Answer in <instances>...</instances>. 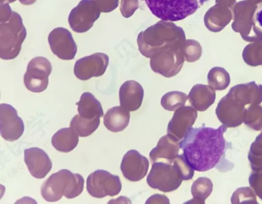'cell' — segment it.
Segmentation results:
<instances>
[{"label": "cell", "mask_w": 262, "mask_h": 204, "mask_svg": "<svg viewBox=\"0 0 262 204\" xmlns=\"http://www.w3.org/2000/svg\"><path fill=\"white\" fill-rule=\"evenodd\" d=\"M227 127L223 124L217 128L191 127L182 141L180 148L194 170L204 172L216 166L224 155L226 141L224 133Z\"/></svg>", "instance_id": "obj_1"}, {"label": "cell", "mask_w": 262, "mask_h": 204, "mask_svg": "<svg viewBox=\"0 0 262 204\" xmlns=\"http://www.w3.org/2000/svg\"><path fill=\"white\" fill-rule=\"evenodd\" d=\"M186 40L183 29L174 23L161 20L140 32L137 42L140 53L147 58L166 49L183 47Z\"/></svg>", "instance_id": "obj_2"}, {"label": "cell", "mask_w": 262, "mask_h": 204, "mask_svg": "<svg viewBox=\"0 0 262 204\" xmlns=\"http://www.w3.org/2000/svg\"><path fill=\"white\" fill-rule=\"evenodd\" d=\"M84 180L79 174L68 169H61L51 174L43 182L41 194L47 201L55 202L62 196L69 199L79 195L83 191Z\"/></svg>", "instance_id": "obj_3"}, {"label": "cell", "mask_w": 262, "mask_h": 204, "mask_svg": "<svg viewBox=\"0 0 262 204\" xmlns=\"http://www.w3.org/2000/svg\"><path fill=\"white\" fill-rule=\"evenodd\" d=\"M26 36V29L21 16L13 11L8 19L0 21L1 58L11 60L16 58Z\"/></svg>", "instance_id": "obj_4"}, {"label": "cell", "mask_w": 262, "mask_h": 204, "mask_svg": "<svg viewBox=\"0 0 262 204\" xmlns=\"http://www.w3.org/2000/svg\"><path fill=\"white\" fill-rule=\"evenodd\" d=\"M155 16L161 20L177 21L193 14L199 7L198 0H144Z\"/></svg>", "instance_id": "obj_5"}, {"label": "cell", "mask_w": 262, "mask_h": 204, "mask_svg": "<svg viewBox=\"0 0 262 204\" xmlns=\"http://www.w3.org/2000/svg\"><path fill=\"white\" fill-rule=\"evenodd\" d=\"M182 180V173L173 160L167 163H153L146 178L149 186L163 192L176 190L181 185Z\"/></svg>", "instance_id": "obj_6"}, {"label": "cell", "mask_w": 262, "mask_h": 204, "mask_svg": "<svg viewBox=\"0 0 262 204\" xmlns=\"http://www.w3.org/2000/svg\"><path fill=\"white\" fill-rule=\"evenodd\" d=\"M183 47L164 49L152 56L150 66L152 71L166 78L177 75L185 61Z\"/></svg>", "instance_id": "obj_7"}, {"label": "cell", "mask_w": 262, "mask_h": 204, "mask_svg": "<svg viewBox=\"0 0 262 204\" xmlns=\"http://www.w3.org/2000/svg\"><path fill=\"white\" fill-rule=\"evenodd\" d=\"M122 184L119 176L99 169L91 173L86 179V190L93 197L101 198L119 193Z\"/></svg>", "instance_id": "obj_8"}, {"label": "cell", "mask_w": 262, "mask_h": 204, "mask_svg": "<svg viewBox=\"0 0 262 204\" xmlns=\"http://www.w3.org/2000/svg\"><path fill=\"white\" fill-rule=\"evenodd\" d=\"M52 69L51 62L44 57L37 56L31 59L24 77L27 89L33 93L44 91L47 88Z\"/></svg>", "instance_id": "obj_9"}, {"label": "cell", "mask_w": 262, "mask_h": 204, "mask_svg": "<svg viewBox=\"0 0 262 204\" xmlns=\"http://www.w3.org/2000/svg\"><path fill=\"white\" fill-rule=\"evenodd\" d=\"M100 12L94 0H81L69 14V25L75 32H85L93 27Z\"/></svg>", "instance_id": "obj_10"}, {"label": "cell", "mask_w": 262, "mask_h": 204, "mask_svg": "<svg viewBox=\"0 0 262 204\" xmlns=\"http://www.w3.org/2000/svg\"><path fill=\"white\" fill-rule=\"evenodd\" d=\"M109 57L103 53H95L77 60L74 67L75 76L86 80L92 77L102 76L108 65Z\"/></svg>", "instance_id": "obj_11"}, {"label": "cell", "mask_w": 262, "mask_h": 204, "mask_svg": "<svg viewBox=\"0 0 262 204\" xmlns=\"http://www.w3.org/2000/svg\"><path fill=\"white\" fill-rule=\"evenodd\" d=\"M50 49L55 55L62 60L74 59L77 50L71 33L63 27H57L50 33L48 38Z\"/></svg>", "instance_id": "obj_12"}, {"label": "cell", "mask_w": 262, "mask_h": 204, "mask_svg": "<svg viewBox=\"0 0 262 204\" xmlns=\"http://www.w3.org/2000/svg\"><path fill=\"white\" fill-rule=\"evenodd\" d=\"M23 120L18 116L17 110L11 105H0V132L5 140L13 142L18 140L24 131Z\"/></svg>", "instance_id": "obj_13"}, {"label": "cell", "mask_w": 262, "mask_h": 204, "mask_svg": "<svg viewBox=\"0 0 262 204\" xmlns=\"http://www.w3.org/2000/svg\"><path fill=\"white\" fill-rule=\"evenodd\" d=\"M198 116L196 109L183 106L176 110L167 126V134L176 140L182 139L194 124Z\"/></svg>", "instance_id": "obj_14"}, {"label": "cell", "mask_w": 262, "mask_h": 204, "mask_svg": "<svg viewBox=\"0 0 262 204\" xmlns=\"http://www.w3.org/2000/svg\"><path fill=\"white\" fill-rule=\"evenodd\" d=\"M148 168V159L135 149L128 151L124 155L120 165L124 177L132 182H138L143 179L146 175Z\"/></svg>", "instance_id": "obj_15"}, {"label": "cell", "mask_w": 262, "mask_h": 204, "mask_svg": "<svg viewBox=\"0 0 262 204\" xmlns=\"http://www.w3.org/2000/svg\"><path fill=\"white\" fill-rule=\"evenodd\" d=\"M24 161L30 174L38 179L44 178L52 167V163L44 150L31 147L24 151Z\"/></svg>", "instance_id": "obj_16"}, {"label": "cell", "mask_w": 262, "mask_h": 204, "mask_svg": "<svg viewBox=\"0 0 262 204\" xmlns=\"http://www.w3.org/2000/svg\"><path fill=\"white\" fill-rule=\"evenodd\" d=\"M120 105L129 111H135L141 106L144 97L141 85L135 80H127L120 87Z\"/></svg>", "instance_id": "obj_17"}, {"label": "cell", "mask_w": 262, "mask_h": 204, "mask_svg": "<svg viewBox=\"0 0 262 204\" xmlns=\"http://www.w3.org/2000/svg\"><path fill=\"white\" fill-rule=\"evenodd\" d=\"M180 142L169 134L161 137L157 146L149 153V157L154 163L159 158L166 159L170 162L179 154Z\"/></svg>", "instance_id": "obj_18"}, {"label": "cell", "mask_w": 262, "mask_h": 204, "mask_svg": "<svg viewBox=\"0 0 262 204\" xmlns=\"http://www.w3.org/2000/svg\"><path fill=\"white\" fill-rule=\"evenodd\" d=\"M188 97L190 103L194 108L204 111L214 103L215 92L209 85L197 84L192 87Z\"/></svg>", "instance_id": "obj_19"}, {"label": "cell", "mask_w": 262, "mask_h": 204, "mask_svg": "<svg viewBox=\"0 0 262 204\" xmlns=\"http://www.w3.org/2000/svg\"><path fill=\"white\" fill-rule=\"evenodd\" d=\"M130 119L129 111L121 106L110 108L103 118L105 127L114 132L121 131L128 125Z\"/></svg>", "instance_id": "obj_20"}, {"label": "cell", "mask_w": 262, "mask_h": 204, "mask_svg": "<svg viewBox=\"0 0 262 204\" xmlns=\"http://www.w3.org/2000/svg\"><path fill=\"white\" fill-rule=\"evenodd\" d=\"M76 104L79 114L83 118L92 119L103 116L100 102L91 93H83Z\"/></svg>", "instance_id": "obj_21"}, {"label": "cell", "mask_w": 262, "mask_h": 204, "mask_svg": "<svg viewBox=\"0 0 262 204\" xmlns=\"http://www.w3.org/2000/svg\"><path fill=\"white\" fill-rule=\"evenodd\" d=\"M78 135L71 128H63L52 137L51 143L58 151L69 152L73 150L79 142Z\"/></svg>", "instance_id": "obj_22"}, {"label": "cell", "mask_w": 262, "mask_h": 204, "mask_svg": "<svg viewBox=\"0 0 262 204\" xmlns=\"http://www.w3.org/2000/svg\"><path fill=\"white\" fill-rule=\"evenodd\" d=\"M100 122L99 117L90 119L77 114L72 119L70 126L79 136L86 137L92 134L98 128Z\"/></svg>", "instance_id": "obj_23"}, {"label": "cell", "mask_w": 262, "mask_h": 204, "mask_svg": "<svg viewBox=\"0 0 262 204\" xmlns=\"http://www.w3.org/2000/svg\"><path fill=\"white\" fill-rule=\"evenodd\" d=\"M213 184L211 180L206 177L197 178L192 184L191 192L193 198L186 203H205V199L212 191Z\"/></svg>", "instance_id": "obj_24"}, {"label": "cell", "mask_w": 262, "mask_h": 204, "mask_svg": "<svg viewBox=\"0 0 262 204\" xmlns=\"http://www.w3.org/2000/svg\"><path fill=\"white\" fill-rule=\"evenodd\" d=\"M187 95L179 91H171L164 94L161 99V105L166 110L174 111L184 106Z\"/></svg>", "instance_id": "obj_25"}, {"label": "cell", "mask_w": 262, "mask_h": 204, "mask_svg": "<svg viewBox=\"0 0 262 204\" xmlns=\"http://www.w3.org/2000/svg\"><path fill=\"white\" fill-rule=\"evenodd\" d=\"M248 158L253 171L262 169V132L251 144Z\"/></svg>", "instance_id": "obj_26"}, {"label": "cell", "mask_w": 262, "mask_h": 204, "mask_svg": "<svg viewBox=\"0 0 262 204\" xmlns=\"http://www.w3.org/2000/svg\"><path fill=\"white\" fill-rule=\"evenodd\" d=\"M244 122L253 129H262V107L252 106L248 107L245 112Z\"/></svg>", "instance_id": "obj_27"}, {"label": "cell", "mask_w": 262, "mask_h": 204, "mask_svg": "<svg viewBox=\"0 0 262 204\" xmlns=\"http://www.w3.org/2000/svg\"><path fill=\"white\" fill-rule=\"evenodd\" d=\"M183 52L185 61L188 62H194L200 58L202 49L198 41L188 39L185 40Z\"/></svg>", "instance_id": "obj_28"}, {"label": "cell", "mask_w": 262, "mask_h": 204, "mask_svg": "<svg viewBox=\"0 0 262 204\" xmlns=\"http://www.w3.org/2000/svg\"><path fill=\"white\" fill-rule=\"evenodd\" d=\"M223 69L220 67H213L208 74L209 84L216 90H222L226 87V82L223 78Z\"/></svg>", "instance_id": "obj_29"}, {"label": "cell", "mask_w": 262, "mask_h": 204, "mask_svg": "<svg viewBox=\"0 0 262 204\" xmlns=\"http://www.w3.org/2000/svg\"><path fill=\"white\" fill-rule=\"evenodd\" d=\"M173 161L179 168L183 175V180H189L193 177L194 170L187 162L183 153L178 154Z\"/></svg>", "instance_id": "obj_30"}, {"label": "cell", "mask_w": 262, "mask_h": 204, "mask_svg": "<svg viewBox=\"0 0 262 204\" xmlns=\"http://www.w3.org/2000/svg\"><path fill=\"white\" fill-rule=\"evenodd\" d=\"M138 8V0H121L120 10L125 18L132 16Z\"/></svg>", "instance_id": "obj_31"}, {"label": "cell", "mask_w": 262, "mask_h": 204, "mask_svg": "<svg viewBox=\"0 0 262 204\" xmlns=\"http://www.w3.org/2000/svg\"><path fill=\"white\" fill-rule=\"evenodd\" d=\"M249 183L256 194L262 199V169L254 171L251 174Z\"/></svg>", "instance_id": "obj_32"}, {"label": "cell", "mask_w": 262, "mask_h": 204, "mask_svg": "<svg viewBox=\"0 0 262 204\" xmlns=\"http://www.w3.org/2000/svg\"><path fill=\"white\" fill-rule=\"evenodd\" d=\"M101 12L108 13L116 9L119 5V0H94Z\"/></svg>", "instance_id": "obj_33"}, {"label": "cell", "mask_w": 262, "mask_h": 204, "mask_svg": "<svg viewBox=\"0 0 262 204\" xmlns=\"http://www.w3.org/2000/svg\"><path fill=\"white\" fill-rule=\"evenodd\" d=\"M146 203H169L168 198L164 195L155 194L150 197L145 202Z\"/></svg>", "instance_id": "obj_34"}, {"label": "cell", "mask_w": 262, "mask_h": 204, "mask_svg": "<svg viewBox=\"0 0 262 204\" xmlns=\"http://www.w3.org/2000/svg\"><path fill=\"white\" fill-rule=\"evenodd\" d=\"M16 0H0L1 3L9 4L15 2ZM19 2L24 5H31L34 4L36 0H18Z\"/></svg>", "instance_id": "obj_35"}, {"label": "cell", "mask_w": 262, "mask_h": 204, "mask_svg": "<svg viewBox=\"0 0 262 204\" xmlns=\"http://www.w3.org/2000/svg\"><path fill=\"white\" fill-rule=\"evenodd\" d=\"M257 21L260 26L262 27V9L260 10L257 14L256 16Z\"/></svg>", "instance_id": "obj_36"}]
</instances>
